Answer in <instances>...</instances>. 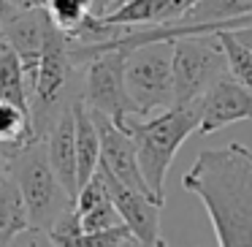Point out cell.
<instances>
[{"mask_svg": "<svg viewBox=\"0 0 252 247\" xmlns=\"http://www.w3.org/2000/svg\"><path fill=\"white\" fill-rule=\"evenodd\" d=\"M73 79H76V66L71 60L68 35H63L49 22L28 101L33 139H46V133L60 117V111L79 95L73 93Z\"/></svg>", "mask_w": 252, "mask_h": 247, "instance_id": "3957f363", "label": "cell"}, {"mask_svg": "<svg viewBox=\"0 0 252 247\" xmlns=\"http://www.w3.org/2000/svg\"><path fill=\"white\" fill-rule=\"evenodd\" d=\"M3 44H6V41H3V28H0V46H3Z\"/></svg>", "mask_w": 252, "mask_h": 247, "instance_id": "f546056e", "label": "cell"}, {"mask_svg": "<svg viewBox=\"0 0 252 247\" xmlns=\"http://www.w3.org/2000/svg\"><path fill=\"white\" fill-rule=\"evenodd\" d=\"M155 247H168V245H165V239L160 236V239H158V245H155Z\"/></svg>", "mask_w": 252, "mask_h": 247, "instance_id": "f1b7e54d", "label": "cell"}, {"mask_svg": "<svg viewBox=\"0 0 252 247\" xmlns=\"http://www.w3.org/2000/svg\"><path fill=\"white\" fill-rule=\"evenodd\" d=\"M182 187L203 204L220 247H252V149L247 144L198 152Z\"/></svg>", "mask_w": 252, "mask_h": 247, "instance_id": "6da1fadb", "label": "cell"}, {"mask_svg": "<svg viewBox=\"0 0 252 247\" xmlns=\"http://www.w3.org/2000/svg\"><path fill=\"white\" fill-rule=\"evenodd\" d=\"M22 11V8H17V6H11L8 0H0V28H6L8 22H11L17 14Z\"/></svg>", "mask_w": 252, "mask_h": 247, "instance_id": "603a6c76", "label": "cell"}, {"mask_svg": "<svg viewBox=\"0 0 252 247\" xmlns=\"http://www.w3.org/2000/svg\"><path fill=\"white\" fill-rule=\"evenodd\" d=\"M122 131L136 147V160L147 187L155 193V198L165 201V176L171 163L179 147L198 131L195 104L171 106L152 117H127Z\"/></svg>", "mask_w": 252, "mask_h": 247, "instance_id": "7a4b0ae2", "label": "cell"}, {"mask_svg": "<svg viewBox=\"0 0 252 247\" xmlns=\"http://www.w3.org/2000/svg\"><path fill=\"white\" fill-rule=\"evenodd\" d=\"M195 111H198L195 133L212 136V133L233 125V122L252 120V95L236 79L222 76L195 101Z\"/></svg>", "mask_w": 252, "mask_h": 247, "instance_id": "ba28073f", "label": "cell"}, {"mask_svg": "<svg viewBox=\"0 0 252 247\" xmlns=\"http://www.w3.org/2000/svg\"><path fill=\"white\" fill-rule=\"evenodd\" d=\"M125 93L133 117H152L174 106L171 41H149L125 55Z\"/></svg>", "mask_w": 252, "mask_h": 247, "instance_id": "8992f818", "label": "cell"}, {"mask_svg": "<svg viewBox=\"0 0 252 247\" xmlns=\"http://www.w3.org/2000/svg\"><path fill=\"white\" fill-rule=\"evenodd\" d=\"M73 212L79 217L82 231H109V228L122 225L120 214H117L114 204H111L109 187H106L98 169L90 176V182H84L79 187L76 198H73Z\"/></svg>", "mask_w": 252, "mask_h": 247, "instance_id": "4fadbf2b", "label": "cell"}, {"mask_svg": "<svg viewBox=\"0 0 252 247\" xmlns=\"http://www.w3.org/2000/svg\"><path fill=\"white\" fill-rule=\"evenodd\" d=\"M228 33H233V38L239 41V44H244L247 49L252 52V28H241V30H228Z\"/></svg>", "mask_w": 252, "mask_h": 247, "instance_id": "cb8c5ba5", "label": "cell"}, {"mask_svg": "<svg viewBox=\"0 0 252 247\" xmlns=\"http://www.w3.org/2000/svg\"><path fill=\"white\" fill-rule=\"evenodd\" d=\"M41 8L49 22L68 38H76L82 25L93 17V0H44Z\"/></svg>", "mask_w": 252, "mask_h": 247, "instance_id": "d6986e66", "label": "cell"}, {"mask_svg": "<svg viewBox=\"0 0 252 247\" xmlns=\"http://www.w3.org/2000/svg\"><path fill=\"white\" fill-rule=\"evenodd\" d=\"M120 3H125V0H100L98 6H95V11H93V17H100V14H109L111 8H117Z\"/></svg>", "mask_w": 252, "mask_h": 247, "instance_id": "d4e9b609", "label": "cell"}, {"mask_svg": "<svg viewBox=\"0 0 252 247\" xmlns=\"http://www.w3.org/2000/svg\"><path fill=\"white\" fill-rule=\"evenodd\" d=\"M93 120L98 125V136H100V160L98 166L103 171H109L114 179H120L122 185H127L130 190L141 193V196L152 198L158 204H165L160 198H155V193L147 187L141 176V169H138V160H136V147H133L130 136H127L122 128H117L111 120L95 114L93 111Z\"/></svg>", "mask_w": 252, "mask_h": 247, "instance_id": "9c48e42d", "label": "cell"}, {"mask_svg": "<svg viewBox=\"0 0 252 247\" xmlns=\"http://www.w3.org/2000/svg\"><path fill=\"white\" fill-rule=\"evenodd\" d=\"M30 141H35L33 128H30V114L8 101H0V152L8 158Z\"/></svg>", "mask_w": 252, "mask_h": 247, "instance_id": "e0dca14e", "label": "cell"}, {"mask_svg": "<svg viewBox=\"0 0 252 247\" xmlns=\"http://www.w3.org/2000/svg\"><path fill=\"white\" fill-rule=\"evenodd\" d=\"M6 171L22 193L33 228L49 231L73 207V198L65 193V187L60 185V179L49 166L44 139H35L14 155H8Z\"/></svg>", "mask_w": 252, "mask_h": 247, "instance_id": "277c9868", "label": "cell"}, {"mask_svg": "<svg viewBox=\"0 0 252 247\" xmlns=\"http://www.w3.org/2000/svg\"><path fill=\"white\" fill-rule=\"evenodd\" d=\"M11 6H17V8H22V11H28V8H38L44 0H8Z\"/></svg>", "mask_w": 252, "mask_h": 247, "instance_id": "484cf974", "label": "cell"}, {"mask_svg": "<svg viewBox=\"0 0 252 247\" xmlns=\"http://www.w3.org/2000/svg\"><path fill=\"white\" fill-rule=\"evenodd\" d=\"M100 176H103L106 187H109V196H111V204H114L117 214H120L122 225L130 231V236H136L141 245L147 247H155L160 239V209L163 204L152 201V198L141 196V193L130 190L127 185H122L120 179L103 171L98 166Z\"/></svg>", "mask_w": 252, "mask_h": 247, "instance_id": "30bf717a", "label": "cell"}, {"mask_svg": "<svg viewBox=\"0 0 252 247\" xmlns=\"http://www.w3.org/2000/svg\"><path fill=\"white\" fill-rule=\"evenodd\" d=\"M98 3H100V0H93V11H95V6H98Z\"/></svg>", "mask_w": 252, "mask_h": 247, "instance_id": "4dcf8cb0", "label": "cell"}, {"mask_svg": "<svg viewBox=\"0 0 252 247\" xmlns=\"http://www.w3.org/2000/svg\"><path fill=\"white\" fill-rule=\"evenodd\" d=\"M125 55L122 49H106L84 63L82 95L84 106L95 114L111 120L117 128L133 117V106L125 93Z\"/></svg>", "mask_w": 252, "mask_h": 247, "instance_id": "52a82bcc", "label": "cell"}, {"mask_svg": "<svg viewBox=\"0 0 252 247\" xmlns=\"http://www.w3.org/2000/svg\"><path fill=\"white\" fill-rule=\"evenodd\" d=\"M3 174H6V155L0 152V176H3Z\"/></svg>", "mask_w": 252, "mask_h": 247, "instance_id": "83f0119b", "label": "cell"}, {"mask_svg": "<svg viewBox=\"0 0 252 247\" xmlns=\"http://www.w3.org/2000/svg\"><path fill=\"white\" fill-rule=\"evenodd\" d=\"M120 247H147V245H141V242H138L136 239V236H127V239L125 242H122V245Z\"/></svg>", "mask_w": 252, "mask_h": 247, "instance_id": "4316f807", "label": "cell"}, {"mask_svg": "<svg viewBox=\"0 0 252 247\" xmlns=\"http://www.w3.org/2000/svg\"><path fill=\"white\" fill-rule=\"evenodd\" d=\"M171 76L174 106L195 104L217 79L228 76V60L217 33L171 38Z\"/></svg>", "mask_w": 252, "mask_h": 247, "instance_id": "5b68a950", "label": "cell"}, {"mask_svg": "<svg viewBox=\"0 0 252 247\" xmlns=\"http://www.w3.org/2000/svg\"><path fill=\"white\" fill-rule=\"evenodd\" d=\"M198 0H125L109 14H100L103 25L114 28H163L176 25Z\"/></svg>", "mask_w": 252, "mask_h": 247, "instance_id": "8fae6325", "label": "cell"}, {"mask_svg": "<svg viewBox=\"0 0 252 247\" xmlns=\"http://www.w3.org/2000/svg\"><path fill=\"white\" fill-rule=\"evenodd\" d=\"M71 109H73V147H76V187H82L98 169L100 136H98V125L93 120V111L84 106L82 95H76L71 101Z\"/></svg>", "mask_w": 252, "mask_h": 247, "instance_id": "5bb4252c", "label": "cell"}, {"mask_svg": "<svg viewBox=\"0 0 252 247\" xmlns=\"http://www.w3.org/2000/svg\"><path fill=\"white\" fill-rule=\"evenodd\" d=\"M241 28H252V14H250V17H241V19H233V22L217 25V28H203V30H195L192 35H198V33H220V30H241Z\"/></svg>", "mask_w": 252, "mask_h": 247, "instance_id": "7402d4cb", "label": "cell"}, {"mask_svg": "<svg viewBox=\"0 0 252 247\" xmlns=\"http://www.w3.org/2000/svg\"><path fill=\"white\" fill-rule=\"evenodd\" d=\"M217 38H220V44H222L225 60H228V76L236 79V82L252 95V52L247 49L244 44H239V41L233 38V33H228V30H220Z\"/></svg>", "mask_w": 252, "mask_h": 247, "instance_id": "ffe728a7", "label": "cell"}, {"mask_svg": "<svg viewBox=\"0 0 252 247\" xmlns=\"http://www.w3.org/2000/svg\"><path fill=\"white\" fill-rule=\"evenodd\" d=\"M28 228H30V217H28L25 198L19 193L17 182L6 171L0 176V247H8Z\"/></svg>", "mask_w": 252, "mask_h": 247, "instance_id": "2e32d148", "label": "cell"}, {"mask_svg": "<svg viewBox=\"0 0 252 247\" xmlns=\"http://www.w3.org/2000/svg\"><path fill=\"white\" fill-rule=\"evenodd\" d=\"M0 101H8V104L19 106V109H25L30 114L25 68L8 44L0 46Z\"/></svg>", "mask_w": 252, "mask_h": 247, "instance_id": "ac0fdd59", "label": "cell"}, {"mask_svg": "<svg viewBox=\"0 0 252 247\" xmlns=\"http://www.w3.org/2000/svg\"><path fill=\"white\" fill-rule=\"evenodd\" d=\"M8 247H55V242L49 239V234H46V231L33 228V225H30V228L22 231V234H19Z\"/></svg>", "mask_w": 252, "mask_h": 247, "instance_id": "44dd1931", "label": "cell"}, {"mask_svg": "<svg viewBox=\"0 0 252 247\" xmlns=\"http://www.w3.org/2000/svg\"><path fill=\"white\" fill-rule=\"evenodd\" d=\"M46 234L55 242V247H120L130 236V231L125 225H117L109 231H82L79 217L71 207Z\"/></svg>", "mask_w": 252, "mask_h": 247, "instance_id": "9a60e30c", "label": "cell"}, {"mask_svg": "<svg viewBox=\"0 0 252 247\" xmlns=\"http://www.w3.org/2000/svg\"><path fill=\"white\" fill-rule=\"evenodd\" d=\"M46 144V158L55 171V176L60 179V185L65 187V193L71 198H76V147H73V109L71 104L60 111V117L55 120V125L49 128L44 139Z\"/></svg>", "mask_w": 252, "mask_h": 247, "instance_id": "7c38bea8", "label": "cell"}]
</instances>
